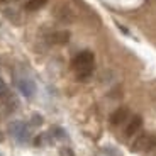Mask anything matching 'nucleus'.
I'll return each mask as SVG.
<instances>
[{
  "label": "nucleus",
  "instance_id": "obj_1",
  "mask_svg": "<svg viewBox=\"0 0 156 156\" xmlns=\"http://www.w3.org/2000/svg\"><path fill=\"white\" fill-rule=\"evenodd\" d=\"M73 68L76 70L78 80H87L94 73V55L90 51H82L78 53L73 59Z\"/></svg>",
  "mask_w": 156,
  "mask_h": 156
},
{
  "label": "nucleus",
  "instance_id": "obj_2",
  "mask_svg": "<svg viewBox=\"0 0 156 156\" xmlns=\"http://www.w3.org/2000/svg\"><path fill=\"white\" fill-rule=\"evenodd\" d=\"M9 131H10V134H12V136L16 137L17 141H20V143H24V141H27V137H29L27 126L24 124V122H20V121L12 122V124L9 126Z\"/></svg>",
  "mask_w": 156,
  "mask_h": 156
},
{
  "label": "nucleus",
  "instance_id": "obj_3",
  "mask_svg": "<svg viewBox=\"0 0 156 156\" xmlns=\"http://www.w3.org/2000/svg\"><path fill=\"white\" fill-rule=\"evenodd\" d=\"M141 126H143V119H141L139 115H133V117H131V119L127 121V124H126L124 136H126V137L134 136V134H136L137 131L141 129Z\"/></svg>",
  "mask_w": 156,
  "mask_h": 156
},
{
  "label": "nucleus",
  "instance_id": "obj_4",
  "mask_svg": "<svg viewBox=\"0 0 156 156\" xmlns=\"http://www.w3.org/2000/svg\"><path fill=\"white\" fill-rule=\"evenodd\" d=\"M127 119H129V109L121 107V109H117L115 112L110 115V124L112 126H121V124H124Z\"/></svg>",
  "mask_w": 156,
  "mask_h": 156
},
{
  "label": "nucleus",
  "instance_id": "obj_5",
  "mask_svg": "<svg viewBox=\"0 0 156 156\" xmlns=\"http://www.w3.org/2000/svg\"><path fill=\"white\" fill-rule=\"evenodd\" d=\"M149 143H151V136L149 134H141L133 143V151H148Z\"/></svg>",
  "mask_w": 156,
  "mask_h": 156
},
{
  "label": "nucleus",
  "instance_id": "obj_6",
  "mask_svg": "<svg viewBox=\"0 0 156 156\" xmlns=\"http://www.w3.org/2000/svg\"><path fill=\"white\" fill-rule=\"evenodd\" d=\"M17 85H19V90L22 92V95H26V97H32L36 92V87L34 83L31 82V80H27V78H20L19 82H17Z\"/></svg>",
  "mask_w": 156,
  "mask_h": 156
},
{
  "label": "nucleus",
  "instance_id": "obj_7",
  "mask_svg": "<svg viewBox=\"0 0 156 156\" xmlns=\"http://www.w3.org/2000/svg\"><path fill=\"white\" fill-rule=\"evenodd\" d=\"M68 39H70V32L58 31V32H53V34H51L49 41L53 44H65V43H68Z\"/></svg>",
  "mask_w": 156,
  "mask_h": 156
},
{
  "label": "nucleus",
  "instance_id": "obj_8",
  "mask_svg": "<svg viewBox=\"0 0 156 156\" xmlns=\"http://www.w3.org/2000/svg\"><path fill=\"white\" fill-rule=\"evenodd\" d=\"M46 2L48 0H29L27 4H26V9H27V10H39V9L41 7H44V5H46Z\"/></svg>",
  "mask_w": 156,
  "mask_h": 156
},
{
  "label": "nucleus",
  "instance_id": "obj_9",
  "mask_svg": "<svg viewBox=\"0 0 156 156\" xmlns=\"http://www.w3.org/2000/svg\"><path fill=\"white\" fill-rule=\"evenodd\" d=\"M7 95H9V88L5 85V82L0 78V97H7Z\"/></svg>",
  "mask_w": 156,
  "mask_h": 156
},
{
  "label": "nucleus",
  "instance_id": "obj_10",
  "mask_svg": "<svg viewBox=\"0 0 156 156\" xmlns=\"http://www.w3.org/2000/svg\"><path fill=\"white\" fill-rule=\"evenodd\" d=\"M32 121H34V124L37 126V124H41V122H43V119H41L39 115H34V117H32Z\"/></svg>",
  "mask_w": 156,
  "mask_h": 156
},
{
  "label": "nucleus",
  "instance_id": "obj_11",
  "mask_svg": "<svg viewBox=\"0 0 156 156\" xmlns=\"http://www.w3.org/2000/svg\"><path fill=\"white\" fill-rule=\"evenodd\" d=\"M2 4H5V2H17V0H0Z\"/></svg>",
  "mask_w": 156,
  "mask_h": 156
},
{
  "label": "nucleus",
  "instance_id": "obj_12",
  "mask_svg": "<svg viewBox=\"0 0 156 156\" xmlns=\"http://www.w3.org/2000/svg\"><path fill=\"white\" fill-rule=\"evenodd\" d=\"M2 139H4V136H2V133H0V141H2Z\"/></svg>",
  "mask_w": 156,
  "mask_h": 156
}]
</instances>
